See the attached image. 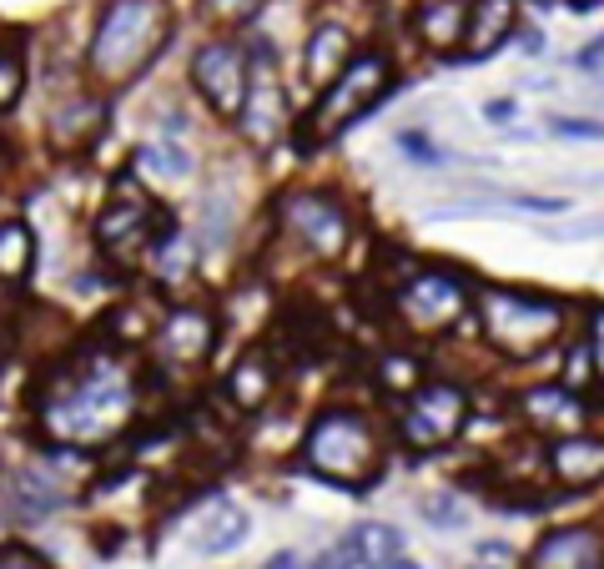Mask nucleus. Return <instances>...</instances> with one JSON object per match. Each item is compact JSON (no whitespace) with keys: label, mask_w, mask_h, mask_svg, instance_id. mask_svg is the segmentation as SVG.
I'll return each instance as SVG.
<instances>
[{"label":"nucleus","mask_w":604,"mask_h":569,"mask_svg":"<svg viewBox=\"0 0 604 569\" xmlns=\"http://www.w3.org/2000/svg\"><path fill=\"white\" fill-rule=\"evenodd\" d=\"M383 434L369 413L358 409H323L302 438V463L307 474L333 484V489H373L383 474Z\"/></svg>","instance_id":"nucleus-3"},{"label":"nucleus","mask_w":604,"mask_h":569,"mask_svg":"<svg viewBox=\"0 0 604 569\" xmlns=\"http://www.w3.org/2000/svg\"><path fill=\"white\" fill-rule=\"evenodd\" d=\"M171 227L177 222L161 213L157 202L117 192V197L101 207V217H96V247H101V257L117 267V273H142Z\"/></svg>","instance_id":"nucleus-7"},{"label":"nucleus","mask_w":604,"mask_h":569,"mask_svg":"<svg viewBox=\"0 0 604 569\" xmlns=\"http://www.w3.org/2000/svg\"><path fill=\"white\" fill-rule=\"evenodd\" d=\"M227 403L242 413H257L267 409V398L277 388V353L273 348H247V353H237V363L227 368Z\"/></svg>","instance_id":"nucleus-16"},{"label":"nucleus","mask_w":604,"mask_h":569,"mask_svg":"<svg viewBox=\"0 0 604 569\" xmlns=\"http://www.w3.org/2000/svg\"><path fill=\"white\" fill-rule=\"evenodd\" d=\"M142 167H157V172H167V177H186L192 172V157H186L182 146H142Z\"/></svg>","instance_id":"nucleus-28"},{"label":"nucleus","mask_w":604,"mask_h":569,"mask_svg":"<svg viewBox=\"0 0 604 569\" xmlns=\"http://www.w3.org/2000/svg\"><path fill=\"white\" fill-rule=\"evenodd\" d=\"M348 56H353V36L328 21V26L307 31V46H302V71H307L317 86H328V81L348 66Z\"/></svg>","instance_id":"nucleus-21"},{"label":"nucleus","mask_w":604,"mask_h":569,"mask_svg":"<svg viewBox=\"0 0 604 569\" xmlns=\"http://www.w3.org/2000/svg\"><path fill=\"white\" fill-rule=\"evenodd\" d=\"M388 92H394V56L358 51V56H348V66L323 86L317 107L307 111V126L328 142V136H338L342 126H353L358 117H369Z\"/></svg>","instance_id":"nucleus-6"},{"label":"nucleus","mask_w":604,"mask_h":569,"mask_svg":"<svg viewBox=\"0 0 604 569\" xmlns=\"http://www.w3.org/2000/svg\"><path fill=\"white\" fill-rule=\"evenodd\" d=\"M473 0H419L413 5V36L434 56H459L463 36H469Z\"/></svg>","instance_id":"nucleus-15"},{"label":"nucleus","mask_w":604,"mask_h":569,"mask_svg":"<svg viewBox=\"0 0 604 569\" xmlns=\"http://www.w3.org/2000/svg\"><path fill=\"white\" fill-rule=\"evenodd\" d=\"M534 569H600L604 565V534L594 524H569L549 530L529 555Z\"/></svg>","instance_id":"nucleus-14"},{"label":"nucleus","mask_w":604,"mask_h":569,"mask_svg":"<svg viewBox=\"0 0 604 569\" xmlns=\"http://www.w3.org/2000/svg\"><path fill=\"white\" fill-rule=\"evenodd\" d=\"M484 117L494 121V126H504V121H514V101H488Z\"/></svg>","instance_id":"nucleus-36"},{"label":"nucleus","mask_w":604,"mask_h":569,"mask_svg":"<svg viewBox=\"0 0 604 569\" xmlns=\"http://www.w3.org/2000/svg\"><path fill=\"white\" fill-rule=\"evenodd\" d=\"M167 40H171L167 0H106L92 51H86V66H92V76L101 86L121 92V86H132L157 61V51Z\"/></svg>","instance_id":"nucleus-2"},{"label":"nucleus","mask_w":604,"mask_h":569,"mask_svg":"<svg viewBox=\"0 0 604 569\" xmlns=\"http://www.w3.org/2000/svg\"><path fill=\"white\" fill-rule=\"evenodd\" d=\"M590 358H594V378L604 384V307H590Z\"/></svg>","instance_id":"nucleus-32"},{"label":"nucleus","mask_w":604,"mask_h":569,"mask_svg":"<svg viewBox=\"0 0 604 569\" xmlns=\"http://www.w3.org/2000/svg\"><path fill=\"white\" fill-rule=\"evenodd\" d=\"M26 92V51H21V40H0V117L21 101Z\"/></svg>","instance_id":"nucleus-25"},{"label":"nucleus","mask_w":604,"mask_h":569,"mask_svg":"<svg viewBox=\"0 0 604 569\" xmlns=\"http://www.w3.org/2000/svg\"><path fill=\"white\" fill-rule=\"evenodd\" d=\"M544 474L559 489H594V484H604V438L584 434V428L544 438Z\"/></svg>","instance_id":"nucleus-12"},{"label":"nucleus","mask_w":604,"mask_h":569,"mask_svg":"<svg viewBox=\"0 0 604 569\" xmlns=\"http://www.w3.org/2000/svg\"><path fill=\"white\" fill-rule=\"evenodd\" d=\"M469 388L444 384V378H428V384H413L398 403V438H403L413 453H438L448 444H459L463 424H469Z\"/></svg>","instance_id":"nucleus-8"},{"label":"nucleus","mask_w":604,"mask_h":569,"mask_svg":"<svg viewBox=\"0 0 604 569\" xmlns=\"http://www.w3.org/2000/svg\"><path fill=\"white\" fill-rule=\"evenodd\" d=\"M519 413H524V424L534 428V434L559 438V434L584 428L590 403H584L569 384H539V388H524V394H519Z\"/></svg>","instance_id":"nucleus-13"},{"label":"nucleus","mask_w":604,"mask_h":569,"mask_svg":"<svg viewBox=\"0 0 604 569\" xmlns=\"http://www.w3.org/2000/svg\"><path fill=\"white\" fill-rule=\"evenodd\" d=\"M61 504H67V489H61L46 469H21V474L11 479V509H15V519L36 524V519H51Z\"/></svg>","instance_id":"nucleus-19"},{"label":"nucleus","mask_w":604,"mask_h":569,"mask_svg":"<svg viewBox=\"0 0 604 569\" xmlns=\"http://www.w3.org/2000/svg\"><path fill=\"white\" fill-rule=\"evenodd\" d=\"M0 474H5V469H0Z\"/></svg>","instance_id":"nucleus-38"},{"label":"nucleus","mask_w":604,"mask_h":569,"mask_svg":"<svg viewBox=\"0 0 604 569\" xmlns=\"http://www.w3.org/2000/svg\"><path fill=\"white\" fill-rule=\"evenodd\" d=\"M604 61V31H600V40H594V46H584V51H579V66L584 71H594Z\"/></svg>","instance_id":"nucleus-35"},{"label":"nucleus","mask_w":604,"mask_h":569,"mask_svg":"<svg viewBox=\"0 0 604 569\" xmlns=\"http://www.w3.org/2000/svg\"><path fill=\"white\" fill-rule=\"evenodd\" d=\"M277 222L288 227L317 263H342L353 247V213L323 186H292L277 197Z\"/></svg>","instance_id":"nucleus-9"},{"label":"nucleus","mask_w":604,"mask_h":569,"mask_svg":"<svg viewBox=\"0 0 604 569\" xmlns=\"http://www.w3.org/2000/svg\"><path fill=\"white\" fill-rule=\"evenodd\" d=\"M0 569H51V559L31 544H0Z\"/></svg>","instance_id":"nucleus-30"},{"label":"nucleus","mask_w":604,"mask_h":569,"mask_svg":"<svg viewBox=\"0 0 604 569\" xmlns=\"http://www.w3.org/2000/svg\"><path fill=\"white\" fill-rule=\"evenodd\" d=\"M514 36V0H473L469 36H463V61H488V56L509 46Z\"/></svg>","instance_id":"nucleus-18"},{"label":"nucleus","mask_w":604,"mask_h":569,"mask_svg":"<svg viewBox=\"0 0 604 569\" xmlns=\"http://www.w3.org/2000/svg\"><path fill=\"white\" fill-rule=\"evenodd\" d=\"M398 146H403L408 161H428V167H438V161H444V152H438V146L428 142L423 132H398Z\"/></svg>","instance_id":"nucleus-31"},{"label":"nucleus","mask_w":604,"mask_h":569,"mask_svg":"<svg viewBox=\"0 0 604 569\" xmlns=\"http://www.w3.org/2000/svg\"><path fill=\"white\" fill-rule=\"evenodd\" d=\"M554 136H575V142H604V121L594 117H549Z\"/></svg>","instance_id":"nucleus-29"},{"label":"nucleus","mask_w":604,"mask_h":569,"mask_svg":"<svg viewBox=\"0 0 604 569\" xmlns=\"http://www.w3.org/2000/svg\"><path fill=\"white\" fill-rule=\"evenodd\" d=\"M106 126V101L101 96H71V107L51 111V142L56 146H92Z\"/></svg>","instance_id":"nucleus-20"},{"label":"nucleus","mask_w":604,"mask_h":569,"mask_svg":"<svg viewBox=\"0 0 604 569\" xmlns=\"http://www.w3.org/2000/svg\"><path fill=\"white\" fill-rule=\"evenodd\" d=\"M423 519H428L434 530H463V524H469V514H463V504L454 499V494H428V499H423Z\"/></svg>","instance_id":"nucleus-27"},{"label":"nucleus","mask_w":604,"mask_h":569,"mask_svg":"<svg viewBox=\"0 0 604 569\" xmlns=\"http://www.w3.org/2000/svg\"><path fill=\"white\" fill-rule=\"evenodd\" d=\"M565 328V303L524 288H479V332L504 358H539Z\"/></svg>","instance_id":"nucleus-4"},{"label":"nucleus","mask_w":604,"mask_h":569,"mask_svg":"<svg viewBox=\"0 0 604 569\" xmlns=\"http://www.w3.org/2000/svg\"><path fill=\"white\" fill-rule=\"evenodd\" d=\"M36 273V227L31 222H0V282H31Z\"/></svg>","instance_id":"nucleus-23"},{"label":"nucleus","mask_w":604,"mask_h":569,"mask_svg":"<svg viewBox=\"0 0 604 569\" xmlns=\"http://www.w3.org/2000/svg\"><path fill=\"white\" fill-rule=\"evenodd\" d=\"M282 121H288V111H282V92H277L273 81L267 86H257L252 81V92H247V107H242V117H237V126H242V136H247L252 146H273L277 132H282Z\"/></svg>","instance_id":"nucleus-22"},{"label":"nucleus","mask_w":604,"mask_h":569,"mask_svg":"<svg viewBox=\"0 0 604 569\" xmlns=\"http://www.w3.org/2000/svg\"><path fill=\"white\" fill-rule=\"evenodd\" d=\"M192 86L222 121H237L252 92V61L237 40H207L192 56Z\"/></svg>","instance_id":"nucleus-10"},{"label":"nucleus","mask_w":604,"mask_h":569,"mask_svg":"<svg viewBox=\"0 0 604 569\" xmlns=\"http://www.w3.org/2000/svg\"><path fill=\"white\" fill-rule=\"evenodd\" d=\"M267 0H202V21L222 31H237V26H252L257 15H263Z\"/></svg>","instance_id":"nucleus-26"},{"label":"nucleus","mask_w":604,"mask_h":569,"mask_svg":"<svg viewBox=\"0 0 604 569\" xmlns=\"http://www.w3.org/2000/svg\"><path fill=\"white\" fill-rule=\"evenodd\" d=\"M594 5H604V0H594Z\"/></svg>","instance_id":"nucleus-37"},{"label":"nucleus","mask_w":604,"mask_h":569,"mask_svg":"<svg viewBox=\"0 0 604 569\" xmlns=\"http://www.w3.org/2000/svg\"><path fill=\"white\" fill-rule=\"evenodd\" d=\"M469 292L473 282L459 278L454 267H434V263H419L388 292V307L394 318L403 323L413 338H438V332L459 328L463 313H469Z\"/></svg>","instance_id":"nucleus-5"},{"label":"nucleus","mask_w":604,"mask_h":569,"mask_svg":"<svg viewBox=\"0 0 604 569\" xmlns=\"http://www.w3.org/2000/svg\"><path fill=\"white\" fill-rule=\"evenodd\" d=\"M509 559H514V549L499 544V540H484L479 549H473V565H509Z\"/></svg>","instance_id":"nucleus-33"},{"label":"nucleus","mask_w":604,"mask_h":569,"mask_svg":"<svg viewBox=\"0 0 604 569\" xmlns=\"http://www.w3.org/2000/svg\"><path fill=\"white\" fill-rule=\"evenodd\" d=\"M217 318L207 307H171L161 318L157 338H152V353L167 368H202L212 353H217Z\"/></svg>","instance_id":"nucleus-11"},{"label":"nucleus","mask_w":604,"mask_h":569,"mask_svg":"<svg viewBox=\"0 0 604 569\" xmlns=\"http://www.w3.org/2000/svg\"><path fill=\"white\" fill-rule=\"evenodd\" d=\"M142 409V378L117 348H71L36 388V413L46 434L92 449L132 428Z\"/></svg>","instance_id":"nucleus-1"},{"label":"nucleus","mask_w":604,"mask_h":569,"mask_svg":"<svg viewBox=\"0 0 604 569\" xmlns=\"http://www.w3.org/2000/svg\"><path fill=\"white\" fill-rule=\"evenodd\" d=\"M514 207H529V213H565V197H509Z\"/></svg>","instance_id":"nucleus-34"},{"label":"nucleus","mask_w":604,"mask_h":569,"mask_svg":"<svg viewBox=\"0 0 604 569\" xmlns=\"http://www.w3.org/2000/svg\"><path fill=\"white\" fill-rule=\"evenodd\" d=\"M317 565H408L403 559V534L394 530V524H373V519H363V524H353V530L342 534V549L338 555H323Z\"/></svg>","instance_id":"nucleus-17"},{"label":"nucleus","mask_w":604,"mask_h":569,"mask_svg":"<svg viewBox=\"0 0 604 569\" xmlns=\"http://www.w3.org/2000/svg\"><path fill=\"white\" fill-rule=\"evenodd\" d=\"M247 514L237 509V504H222V509H212V514H202L197 534H192V544H197L202 555H227V549H237V544L247 540Z\"/></svg>","instance_id":"nucleus-24"}]
</instances>
